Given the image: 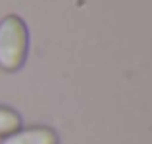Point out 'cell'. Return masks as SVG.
Segmentation results:
<instances>
[{
	"label": "cell",
	"mask_w": 152,
	"mask_h": 144,
	"mask_svg": "<svg viewBox=\"0 0 152 144\" xmlns=\"http://www.w3.org/2000/svg\"><path fill=\"white\" fill-rule=\"evenodd\" d=\"M21 125H23V119H21L19 111H15L13 107L0 104V140L21 129Z\"/></svg>",
	"instance_id": "3"
},
{
	"label": "cell",
	"mask_w": 152,
	"mask_h": 144,
	"mask_svg": "<svg viewBox=\"0 0 152 144\" xmlns=\"http://www.w3.org/2000/svg\"><path fill=\"white\" fill-rule=\"evenodd\" d=\"M29 52V29L19 15L0 19V71L17 73L23 69Z\"/></svg>",
	"instance_id": "1"
},
{
	"label": "cell",
	"mask_w": 152,
	"mask_h": 144,
	"mask_svg": "<svg viewBox=\"0 0 152 144\" xmlns=\"http://www.w3.org/2000/svg\"><path fill=\"white\" fill-rule=\"evenodd\" d=\"M0 144H58V134L48 125H31L2 138Z\"/></svg>",
	"instance_id": "2"
}]
</instances>
